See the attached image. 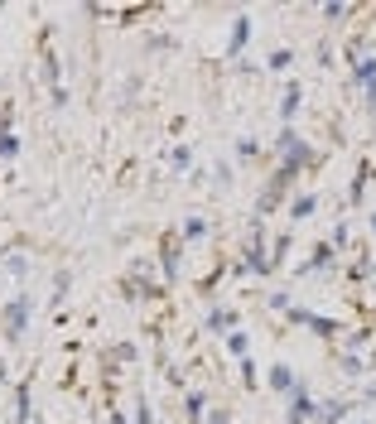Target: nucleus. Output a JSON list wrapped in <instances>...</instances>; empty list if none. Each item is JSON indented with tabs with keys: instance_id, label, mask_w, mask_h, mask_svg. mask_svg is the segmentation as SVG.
<instances>
[{
	"instance_id": "nucleus-2",
	"label": "nucleus",
	"mask_w": 376,
	"mask_h": 424,
	"mask_svg": "<svg viewBox=\"0 0 376 424\" xmlns=\"http://www.w3.org/2000/svg\"><path fill=\"white\" fill-rule=\"evenodd\" d=\"M25 323H29V299L20 294V299L10 304V314H5V328H10V333H25Z\"/></svg>"
},
{
	"instance_id": "nucleus-7",
	"label": "nucleus",
	"mask_w": 376,
	"mask_h": 424,
	"mask_svg": "<svg viewBox=\"0 0 376 424\" xmlns=\"http://www.w3.org/2000/svg\"><path fill=\"white\" fill-rule=\"evenodd\" d=\"M246 34H251V25H246V20H237V29H232V53L246 44Z\"/></svg>"
},
{
	"instance_id": "nucleus-11",
	"label": "nucleus",
	"mask_w": 376,
	"mask_h": 424,
	"mask_svg": "<svg viewBox=\"0 0 376 424\" xmlns=\"http://www.w3.org/2000/svg\"><path fill=\"white\" fill-rule=\"evenodd\" d=\"M227 347H232L237 357H246V338H242V333H232V338H227Z\"/></svg>"
},
{
	"instance_id": "nucleus-5",
	"label": "nucleus",
	"mask_w": 376,
	"mask_h": 424,
	"mask_svg": "<svg viewBox=\"0 0 376 424\" xmlns=\"http://www.w3.org/2000/svg\"><path fill=\"white\" fill-rule=\"evenodd\" d=\"M309 415H314V405H309L304 396H295V410H290V424H304Z\"/></svg>"
},
{
	"instance_id": "nucleus-1",
	"label": "nucleus",
	"mask_w": 376,
	"mask_h": 424,
	"mask_svg": "<svg viewBox=\"0 0 376 424\" xmlns=\"http://www.w3.org/2000/svg\"><path fill=\"white\" fill-rule=\"evenodd\" d=\"M280 150H285V169H290V174H295L299 164L309 159V155H304V140H299V135H290V131L280 135Z\"/></svg>"
},
{
	"instance_id": "nucleus-12",
	"label": "nucleus",
	"mask_w": 376,
	"mask_h": 424,
	"mask_svg": "<svg viewBox=\"0 0 376 424\" xmlns=\"http://www.w3.org/2000/svg\"><path fill=\"white\" fill-rule=\"evenodd\" d=\"M213 420H217V424H227V415H213Z\"/></svg>"
},
{
	"instance_id": "nucleus-6",
	"label": "nucleus",
	"mask_w": 376,
	"mask_h": 424,
	"mask_svg": "<svg viewBox=\"0 0 376 424\" xmlns=\"http://www.w3.org/2000/svg\"><path fill=\"white\" fill-rule=\"evenodd\" d=\"M15 150H20V145H15V135H5V121H0V159H10Z\"/></svg>"
},
{
	"instance_id": "nucleus-3",
	"label": "nucleus",
	"mask_w": 376,
	"mask_h": 424,
	"mask_svg": "<svg viewBox=\"0 0 376 424\" xmlns=\"http://www.w3.org/2000/svg\"><path fill=\"white\" fill-rule=\"evenodd\" d=\"M357 82L367 87V102H376V53L367 58V63H357Z\"/></svg>"
},
{
	"instance_id": "nucleus-10",
	"label": "nucleus",
	"mask_w": 376,
	"mask_h": 424,
	"mask_svg": "<svg viewBox=\"0 0 376 424\" xmlns=\"http://www.w3.org/2000/svg\"><path fill=\"white\" fill-rule=\"evenodd\" d=\"M295 106H299V87H290L285 92V116H295Z\"/></svg>"
},
{
	"instance_id": "nucleus-4",
	"label": "nucleus",
	"mask_w": 376,
	"mask_h": 424,
	"mask_svg": "<svg viewBox=\"0 0 376 424\" xmlns=\"http://www.w3.org/2000/svg\"><path fill=\"white\" fill-rule=\"evenodd\" d=\"M270 386H275V391H285V396H299V386H295V376H290V367H275V371H270Z\"/></svg>"
},
{
	"instance_id": "nucleus-8",
	"label": "nucleus",
	"mask_w": 376,
	"mask_h": 424,
	"mask_svg": "<svg viewBox=\"0 0 376 424\" xmlns=\"http://www.w3.org/2000/svg\"><path fill=\"white\" fill-rule=\"evenodd\" d=\"M343 415H348V405H343V400H338V405H323V420H328V424H338Z\"/></svg>"
},
{
	"instance_id": "nucleus-9",
	"label": "nucleus",
	"mask_w": 376,
	"mask_h": 424,
	"mask_svg": "<svg viewBox=\"0 0 376 424\" xmlns=\"http://www.w3.org/2000/svg\"><path fill=\"white\" fill-rule=\"evenodd\" d=\"M203 232H208V222H203V217H188V222H184V237H203Z\"/></svg>"
}]
</instances>
